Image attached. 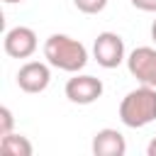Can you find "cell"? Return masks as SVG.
Here are the masks:
<instances>
[{
	"label": "cell",
	"mask_w": 156,
	"mask_h": 156,
	"mask_svg": "<svg viewBox=\"0 0 156 156\" xmlns=\"http://www.w3.org/2000/svg\"><path fill=\"white\" fill-rule=\"evenodd\" d=\"M44 58L49 66H54L58 71L78 73L88 63V49L68 34H51L44 41Z\"/></svg>",
	"instance_id": "1"
},
{
	"label": "cell",
	"mask_w": 156,
	"mask_h": 156,
	"mask_svg": "<svg viewBox=\"0 0 156 156\" xmlns=\"http://www.w3.org/2000/svg\"><path fill=\"white\" fill-rule=\"evenodd\" d=\"M119 119L124 127L141 129L156 119V88L151 85H139L129 90L122 102H119Z\"/></svg>",
	"instance_id": "2"
},
{
	"label": "cell",
	"mask_w": 156,
	"mask_h": 156,
	"mask_svg": "<svg viewBox=\"0 0 156 156\" xmlns=\"http://www.w3.org/2000/svg\"><path fill=\"white\" fill-rule=\"evenodd\" d=\"M93 56L102 68H117L124 58V41L115 32H100L93 44Z\"/></svg>",
	"instance_id": "3"
},
{
	"label": "cell",
	"mask_w": 156,
	"mask_h": 156,
	"mask_svg": "<svg viewBox=\"0 0 156 156\" xmlns=\"http://www.w3.org/2000/svg\"><path fill=\"white\" fill-rule=\"evenodd\" d=\"M102 90H105L102 80L95 76H88V73H76L73 78L66 80V88H63L66 98L76 105H93L102 95Z\"/></svg>",
	"instance_id": "4"
},
{
	"label": "cell",
	"mask_w": 156,
	"mask_h": 156,
	"mask_svg": "<svg viewBox=\"0 0 156 156\" xmlns=\"http://www.w3.org/2000/svg\"><path fill=\"white\" fill-rule=\"evenodd\" d=\"M127 68H129V73L139 83L156 88V49H151V46H136L127 56Z\"/></svg>",
	"instance_id": "5"
},
{
	"label": "cell",
	"mask_w": 156,
	"mask_h": 156,
	"mask_svg": "<svg viewBox=\"0 0 156 156\" xmlns=\"http://www.w3.org/2000/svg\"><path fill=\"white\" fill-rule=\"evenodd\" d=\"M5 54L12 58H29L37 51V32L32 27H12L7 29L5 39H2Z\"/></svg>",
	"instance_id": "6"
},
{
	"label": "cell",
	"mask_w": 156,
	"mask_h": 156,
	"mask_svg": "<svg viewBox=\"0 0 156 156\" xmlns=\"http://www.w3.org/2000/svg\"><path fill=\"white\" fill-rule=\"evenodd\" d=\"M51 83V71L46 63L41 61H27L20 71H17V85L20 90L34 95V93H44Z\"/></svg>",
	"instance_id": "7"
},
{
	"label": "cell",
	"mask_w": 156,
	"mask_h": 156,
	"mask_svg": "<svg viewBox=\"0 0 156 156\" xmlns=\"http://www.w3.org/2000/svg\"><path fill=\"white\" fill-rule=\"evenodd\" d=\"M93 154L95 156H124L127 154V141L122 132L117 129H100L93 136Z\"/></svg>",
	"instance_id": "8"
},
{
	"label": "cell",
	"mask_w": 156,
	"mask_h": 156,
	"mask_svg": "<svg viewBox=\"0 0 156 156\" xmlns=\"http://www.w3.org/2000/svg\"><path fill=\"white\" fill-rule=\"evenodd\" d=\"M0 154L2 156H32L34 146H32V141L24 134L10 132V134L0 136Z\"/></svg>",
	"instance_id": "9"
},
{
	"label": "cell",
	"mask_w": 156,
	"mask_h": 156,
	"mask_svg": "<svg viewBox=\"0 0 156 156\" xmlns=\"http://www.w3.org/2000/svg\"><path fill=\"white\" fill-rule=\"evenodd\" d=\"M73 5L85 15H98L107 7V0H73Z\"/></svg>",
	"instance_id": "10"
},
{
	"label": "cell",
	"mask_w": 156,
	"mask_h": 156,
	"mask_svg": "<svg viewBox=\"0 0 156 156\" xmlns=\"http://www.w3.org/2000/svg\"><path fill=\"white\" fill-rule=\"evenodd\" d=\"M12 127H15V117H12V112H10V107H0V136H5V134H10L12 132Z\"/></svg>",
	"instance_id": "11"
},
{
	"label": "cell",
	"mask_w": 156,
	"mask_h": 156,
	"mask_svg": "<svg viewBox=\"0 0 156 156\" xmlns=\"http://www.w3.org/2000/svg\"><path fill=\"white\" fill-rule=\"evenodd\" d=\"M132 5L141 12H156V0H132Z\"/></svg>",
	"instance_id": "12"
},
{
	"label": "cell",
	"mask_w": 156,
	"mask_h": 156,
	"mask_svg": "<svg viewBox=\"0 0 156 156\" xmlns=\"http://www.w3.org/2000/svg\"><path fill=\"white\" fill-rule=\"evenodd\" d=\"M146 154H149V156H156V136L149 141V146H146Z\"/></svg>",
	"instance_id": "13"
},
{
	"label": "cell",
	"mask_w": 156,
	"mask_h": 156,
	"mask_svg": "<svg viewBox=\"0 0 156 156\" xmlns=\"http://www.w3.org/2000/svg\"><path fill=\"white\" fill-rule=\"evenodd\" d=\"M151 39L156 41V20H154V24H151Z\"/></svg>",
	"instance_id": "14"
},
{
	"label": "cell",
	"mask_w": 156,
	"mask_h": 156,
	"mask_svg": "<svg viewBox=\"0 0 156 156\" xmlns=\"http://www.w3.org/2000/svg\"><path fill=\"white\" fill-rule=\"evenodd\" d=\"M2 2H7V5H12V2H24V0H2Z\"/></svg>",
	"instance_id": "15"
}]
</instances>
